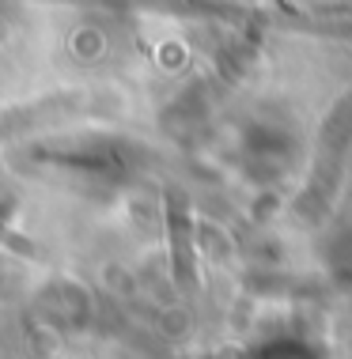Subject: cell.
Instances as JSON below:
<instances>
[{
  "label": "cell",
  "instance_id": "1",
  "mask_svg": "<svg viewBox=\"0 0 352 359\" xmlns=\"http://www.w3.org/2000/svg\"><path fill=\"white\" fill-rule=\"evenodd\" d=\"M185 205L178 193H171V235H174V269H178V280L185 284V280L193 276V246L185 242Z\"/></svg>",
  "mask_w": 352,
  "mask_h": 359
}]
</instances>
